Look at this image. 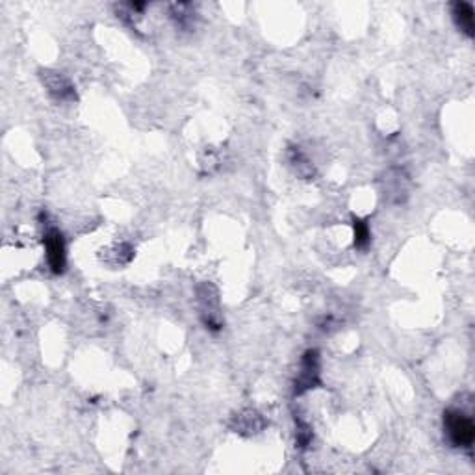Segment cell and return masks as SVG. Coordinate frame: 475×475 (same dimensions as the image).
<instances>
[{
    "label": "cell",
    "mask_w": 475,
    "mask_h": 475,
    "mask_svg": "<svg viewBox=\"0 0 475 475\" xmlns=\"http://www.w3.org/2000/svg\"><path fill=\"white\" fill-rule=\"evenodd\" d=\"M444 431L453 447L470 449L475 440L474 420L461 408H449L444 414Z\"/></svg>",
    "instance_id": "obj_1"
},
{
    "label": "cell",
    "mask_w": 475,
    "mask_h": 475,
    "mask_svg": "<svg viewBox=\"0 0 475 475\" xmlns=\"http://www.w3.org/2000/svg\"><path fill=\"white\" fill-rule=\"evenodd\" d=\"M45 244V256H47V264L50 271L56 275L63 273L65 264H67V253H65V240L63 234L56 226H48L43 236Z\"/></svg>",
    "instance_id": "obj_2"
},
{
    "label": "cell",
    "mask_w": 475,
    "mask_h": 475,
    "mask_svg": "<svg viewBox=\"0 0 475 475\" xmlns=\"http://www.w3.org/2000/svg\"><path fill=\"white\" fill-rule=\"evenodd\" d=\"M317 383H320V355H317V351L310 349L302 355L301 370H299L293 388H295V394L301 395L308 390L316 388Z\"/></svg>",
    "instance_id": "obj_3"
},
{
    "label": "cell",
    "mask_w": 475,
    "mask_h": 475,
    "mask_svg": "<svg viewBox=\"0 0 475 475\" xmlns=\"http://www.w3.org/2000/svg\"><path fill=\"white\" fill-rule=\"evenodd\" d=\"M199 301H201V317L207 329L210 331H219L221 320H219V302H217L216 290L212 288L210 284H204L199 288Z\"/></svg>",
    "instance_id": "obj_4"
},
{
    "label": "cell",
    "mask_w": 475,
    "mask_h": 475,
    "mask_svg": "<svg viewBox=\"0 0 475 475\" xmlns=\"http://www.w3.org/2000/svg\"><path fill=\"white\" fill-rule=\"evenodd\" d=\"M43 84L47 87V92L58 99V101H72L75 99V87L69 82V78H65L62 72H54V71H45L43 72Z\"/></svg>",
    "instance_id": "obj_5"
},
{
    "label": "cell",
    "mask_w": 475,
    "mask_h": 475,
    "mask_svg": "<svg viewBox=\"0 0 475 475\" xmlns=\"http://www.w3.org/2000/svg\"><path fill=\"white\" fill-rule=\"evenodd\" d=\"M452 15L457 28L461 30L462 34L468 36V38H471L474 36V8L468 2H455Z\"/></svg>",
    "instance_id": "obj_6"
},
{
    "label": "cell",
    "mask_w": 475,
    "mask_h": 475,
    "mask_svg": "<svg viewBox=\"0 0 475 475\" xmlns=\"http://www.w3.org/2000/svg\"><path fill=\"white\" fill-rule=\"evenodd\" d=\"M264 427V420L255 410H247L236 417V432H258Z\"/></svg>",
    "instance_id": "obj_7"
},
{
    "label": "cell",
    "mask_w": 475,
    "mask_h": 475,
    "mask_svg": "<svg viewBox=\"0 0 475 475\" xmlns=\"http://www.w3.org/2000/svg\"><path fill=\"white\" fill-rule=\"evenodd\" d=\"M192 6L190 4H173L171 6V17L177 21L178 26H187V24L193 23L192 17Z\"/></svg>",
    "instance_id": "obj_8"
},
{
    "label": "cell",
    "mask_w": 475,
    "mask_h": 475,
    "mask_svg": "<svg viewBox=\"0 0 475 475\" xmlns=\"http://www.w3.org/2000/svg\"><path fill=\"white\" fill-rule=\"evenodd\" d=\"M353 226H355V245L360 247V249H364L366 245L370 244V226L368 223L356 217L353 221Z\"/></svg>",
    "instance_id": "obj_9"
},
{
    "label": "cell",
    "mask_w": 475,
    "mask_h": 475,
    "mask_svg": "<svg viewBox=\"0 0 475 475\" xmlns=\"http://www.w3.org/2000/svg\"><path fill=\"white\" fill-rule=\"evenodd\" d=\"M312 442V431H310V427H308L307 423L302 422H297V444L299 447H305L308 446Z\"/></svg>",
    "instance_id": "obj_10"
}]
</instances>
